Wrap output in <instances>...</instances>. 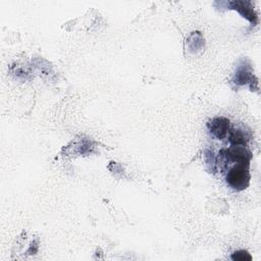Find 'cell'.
Masks as SVG:
<instances>
[{
	"label": "cell",
	"mask_w": 261,
	"mask_h": 261,
	"mask_svg": "<svg viewBox=\"0 0 261 261\" xmlns=\"http://www.w3.org/2000/svg\"><path fill=\"white\" fill-rule=\"evenodd\" d=\"M210 133L217 139H223L229 130V120L225 117H215L208 122Z\"/></svg>",
	"instance_id": "3"
},
{
	"label": "cell",
	"mask_w": 261,
	"mask_h": 261,
	"mask_svg": "<svg viewBox=\"0 0 261 261\" xmlns=\"http://www.w3.org/2000/svg\"><path fill=\"white\" fill-rule=\"evenodd\" d=\"M248 140L249 139L244 133V130L240 128L232 129L229 134V142L232 144V146H245Z\"/></svg>",
	"instance_id": "4"
},
{
	"label": "cell",
	"mask_w": 261,
	"mask_h": 261,
	"mask_svg": "<svg viewBox=\"0 0 261 261\" xmlns=\"http://www.w3.org/2000/svg\"><path fill=\"white\" fill-rule=\"evenodd\" d=\"M226 181L230 188L237 191L245 190L250 182V172L247 165L237 164L226 174Z\"/></svg>",
	"instance_id": "1"
},
{
	"label": "cell",
	"mask_w": 261,
	"mask_h": 261,
	"mask_svg": "<svg viewBox=\"0 0 261 261\" xmlns=\"http://www.w3.org/2000/svg\"><path fill=\"white\" fill-rule=\"evenodd\" d=\"M231 259L234 261H251L252 257L247 251H237L231 255Z\"/></svg>",
	"instance_id": "5"
},
{
	"label": "cell",
	"mask_w": 261,
	"mask_h": 261,
	"mask_svg": "<svg viewBox=\"0 0 261 261\" xmlns=\"http://www.w3.org/2000/svg\"><path fill=\"white\" fill-rule=\"evenodd\" d=\"M224 156L238 164H243L249 166V162L252 158V153L245 146H231L230 148L224 150Z\"/></svg>",
	"instance_id": "2"
}]
</instances>
